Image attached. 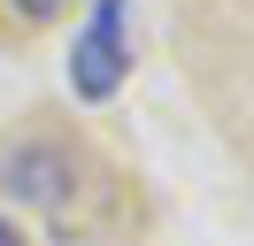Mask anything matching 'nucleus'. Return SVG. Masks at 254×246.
<instances>
[{
  "instance_id": "7ed1b4c3",
  "label": "nucleus",
  "mask_w": 254,
  "mask_h": 246,
  "mask_svg": "<svg viewBox=\"0 0 254 246\" xmlns=\"http://www.w3.org/2000/svg\"><path fill=\"white\" fill-rule=\"evenodd\" d=\"M8 8H16V15H23V23H54V15H62V8H69V0H8Z\"/></svg>"
},
{
  "instance_id": "f257e3e1",
  "label": "nucleus",
  "mask_w": 254,
  "mask_h": 246,
  "mask_svg": "<svg viewBox=\"0 0 254 246\" xmlns=\"http://www.w3.org/2000/svg\"><path fill=\"white\" fill-rule=\"evenodd\" d=\"M131 77V0H93L85 31L69 39V92L77 100H116Z\"/></svg>"
},
{
  "instance_id": "f03ea898",
  "label": "nucleus",
  "mask_w": 254,
  "mask_h": 246,
  "mask_svg": "<svg viewBox=\"0 0 254 246\" xmlns=\"http://www.w3.org/2000/svg\"><path fill=\"white\" fill-rule=\"evenodd\" d=\"M0 177H8V192L39 200V208H62L69 200V154L62 146H16L0 162Z\"/></svg>"
},
{
  "instance_id": "20e7f679",
  "label": "nucleus",
  "mask_w": 254,
  "mask_h": 246,
  "mask_svg": "<svg viewBox=\"0 0 254 246\" xmlns=\"http://www.w3.org/2000/svg\"><path fill=\"white\" fill-rule=\"evenodd\" d=\"M0 246H23V239H16V223H8V215H0Z\"/></svg>"
}]
</instances>
